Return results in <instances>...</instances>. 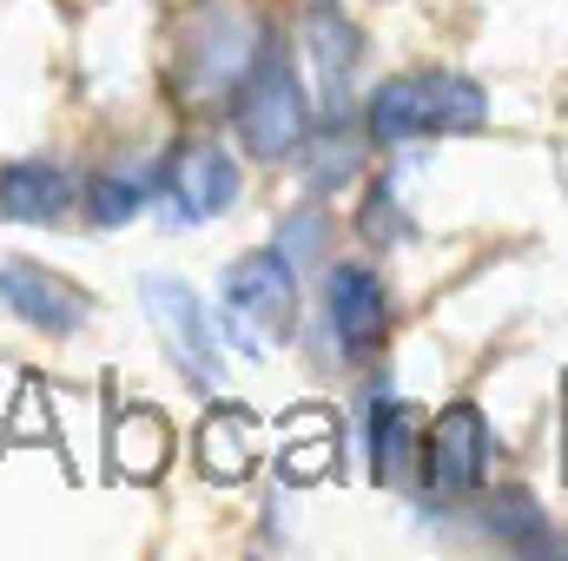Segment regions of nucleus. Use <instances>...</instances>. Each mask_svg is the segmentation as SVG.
Returning a JSON list of instances; mask_svg holds the SVG:
<instances>
[{
    "label": "nucleus",
    "mask_w": 568,
    "mask_h": 561,
    "mask_svg": "<svg viewBox=\"0 0 568 561\" xmlns=\"http://www.w3.org/2000/svg\"><path fill=\"white\" fill-rule=\"evenodd\" d=\"M489 529H496L503 542H516V549H549V542H556V536L542 529V516H536L529 496H503V502H489Z\"/></svg>",
    "instance_id": "obj_17"
},
{
    "label": "nucleus",
    "mask_w": 568,
    "mask_h": 561,
    "mask_svg": "<svg viewBox=\"0 0 568 561\" xmlns=\"http://www.w3.org/2000/svg\"><path fill=\"white\" fill-rule=\"evenodd\" d=\"M20 404H27V410H13V429H20V436H47V404H40V384H20Z\"/></svg>",
    "instance_id": "obj_18"
},
{
    "label": "nucleus",
    "mask_w": 568,
    "mask_h": 561,
    "mask_svg": "<svg viewBox=\"0 0 568 561\" xmlns=\"http://www.w3.org/2000/svg\"><path fill=\"white\" fill-rule=\"evenodd\" d=\"M357 232H364L371 245L410 238V218H404V192H397V178H377V185H371V198H364V212H357Z\"/></svg>",
    "instance_id": "obj_16"
},
{
    "label": "nucleus",
    "mask_w": 568,
    "mask_h": 561,
    "mask_svg": "<svg viewBox=\"0 0 568 561\" xmlns=\"http://www.w3.org/2000/svg\"><path fill=\"white\" fill-rule=\"evenodd\" d=\"M304 47H311L317 80L331 86V106H337V100H344V80H351V67H357V53H364L357 27H351L337 7H311V13H304Z\"/></svg>",
    "instance_id": "obj_14"
},
{
    "label": "nucleus",
    "mask_w": 568,
    "mask_h": 561,
    "mask_svg": "<svg viewBox=\"0 0 568 561\" xmlns=\"http://www.w3.org/2000/svg\"><path fill=\"white\" fill-rule=\"evenodd\" d=\"M324 317L351 364H371L390 344V290L371 265H331L324 278Z\"/></svg>",
    "instance_id": "obj_6"
},
{
    "label": "nucleus",
    "mask_w": 568,
    "mask_h": 561,
    "mask_svg": "<svg viewBox=\"0 0 568 561\" xmlns=\"http://www.w3.org/2000/svg\"><path fill=\"white\" fill-rule=\"evenodd\" d=\"M225 106H232V126H239L252 159H284V152H297L311 140V100H304V86H297L278 40H265L245 60V73L232 80Z\"/></svg>",
    "instance_id": "obj_2"
},
{
    "label": "nucleus",
    "mask_w": 568,
    "mask_h": 561,
    "mask_svg": "<svg viewBox=\"0 0 568 561\" xmlns=\"http://www.w3.org/2000/svg\"><path fill=\"white\" fill-rule=\"evenodd\" d=\"M106 456H113L120 482H159L172 462V429L152 404H120L106 422Z\"/></svg>",
    "instance_id": "obj_9"
},
{
    "label": "nucleus",
    "mask_w": 568,
    "mask_h": 561,
    "mask_svg": "<svg viewBox=\"0 0 568 561\" xmlns=\"http://www.w3.org/2000/svg\"><path fill=\"white\" fill-rule=\"evenodd\" d=\"M225 310L265 337H284L297 317V278L284 252H245L239 265H225Z\"/></svg>",
    "instance_id": "obj_8"
},
{
    "label": "nucleus",
    "mask_w": 568,
    "mask_h": 561,
    "mask_svg": "<svg viewBox=\"0 0 568 561\" xmlns=\"http://www.w3.org/2000/svg\"><path fill=\"white\" fill-rule=\"evenodd\" d=\"M371 469H377V482H410V469H417V417L390 390L371 397Z\"/></svg>",
    "instance_id": "obj_13"
},
{
    "label": "nucleus",
    "mask_w": 568,
    "mask_h": 561,
    "mask_svg": "<svg viewBox=\"0 0 568 561\" xmlns=\"http://www.w3.org/2000/svg\"><path fill=\"white\" fill-rule=\"evenodd\" d=\"M337 469V417L324 404H297L278 429V476L291 489H311Z\"/></svg>",
    "instance_id": "obj_10"
},
{
    "label": "nucleus",
    "mask_w": 568,
    "mask_h": 561,
    "mask_svg": "<svg viewBox=\"0 0 568 561\" xmlns=\"http://www.w3.org/2000/svg\"><path fill=\"white\" fill-rule=\"evenodd\" d=\"M0 297H7V310L20 324H33L47 337H67V330H80L93 317V297L80 284L47 272V265H33V258H7L0 265Z\"/></svg>",
    "instance_id": "obj_7"
},
{
    "label": "nucleus",
    "mask_w": 568,
    "mask_h": 561,
    "mask_svg": "<svg viewBox=\"0 0 568 561\" xmlns=\"http://www.w3.org/2000/svg\"><path fill=\"white\" fill-rule=\"evenodd\" d=\"M417 469H424L429 496H443V502L476 496L489 482V422H483V410L476 404H449L429 422V436L417 442Z\"/></svg>",
    "instance_id": "obj_5"
},
{
    "label": "nucleus",
    "mask_w": 568,
    "mask_h": 561,
    "mask_svg": "<svg viewBox=\"0 0 568 561\" xmlns=\"http://www.w3.org/2000/svg\"><path fill=\"white\" fill-rule=\"evenodd\" d=\"M73 205V178L53 165V159H20L0 172V212L20 218V225H47Z\"/></svg>",
    "instance_id": "obj_11"
},
{
    "label": "nucleus",
    "mask_w": 568,
    "mask_h": 561,
    "mask_svg": "<svg viewBox=\"0 0 568 561\" xmlns=\"http://www.w3.org/2000/svg\"><path fill=\"white\" fill-rule=\"evenodd\" d=\"M239 185H245V172H239V159L219 140L172 145L165 165H159V178H152V192L165 198V218L172 225H205V218L232 212L239 205Z\"/></svg>",
    "instance_id": "obj_4"
},
{
    "label": "nucleus",
    "mask_w": 568,
    "mask_h": 561,
    "mask_svg": "<svg viewBox=\"0 0 568 561\" xmlns=\"http://www.w3.org/2000/svg\"><path fill=\"white\" fill-rule=\"evenodd\" d=\"M489 120V100L463 73H404L384 80L364 106V133L377 145H417V140H456Z\"/></svg>",
    "instance_id": "obj_1"
},
{
    "label": "nucleus",
    "mask_w": 568,
    "mask_h": 561,
    "mask_svg": "<svg viewBox=\"0 0 568 561\" xmlns=\"http://www.w3.org/2000/svg\"><path fill=\"white\" fill-rule=\"evenodd\" d=\"M140 297H145V317L159 330V344L172 350V364L199 384H219L225 377V337L212 324V310L199 304V290L185 278H165V272H145L140 278Z\"/></svg>",
    "instance_id": "obj_3"
},
{
    "label": "nucleus",
    "mask_w": 568,
    "mask_h": 561,
    "mask_svg": "<svg viewBox=\"0 0 568 561\" xmlns=\"http://www.w3.org/2000/svg\"><path fill=\"white\" fill-rule=\"evenodd\" d=\"M73 198L87 205V218H93V225L120 232L126 218H140V212H145L152 185H145V178H120V172H100V178H87V192H73Z\"/></svg>",
    "instance_id": "obj_15"
},
{
    "label": "nucleus",
    "mask_w": 568,
    "mask_h": 561,
    "mask_svg": "<svg viewBox=\"0 0 568 561\" xmlns=\"http://www.w3.org/2000/svg\"><path fill=\"white\" fill-rule=\"evenodd\" d=\"M192 449H199V469L212 482H245L258 469V422H252V410H212L199 422Z\"/></svg>",
    "instance_id": "obj_12"
}]
</instances>
